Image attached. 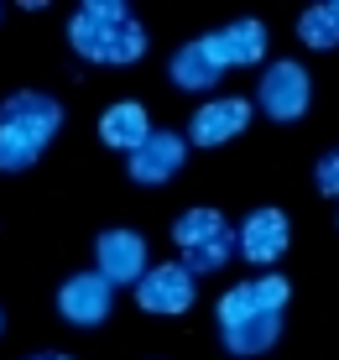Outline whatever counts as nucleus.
Here are the masks:
<instances>
[{"instance_id": "f257e3e1", "label": "nucleus", "mask_w": 339, "mask_h": 360, "mask_svg": "<svg viewBox=\"0 0 339 360\" xmlns=\"http://www.w3.org/2000/svg\"><path fill=\"white\" fill-rule=\"evenodd\" d=\"M293 288L287 277L267 271V277H250L241 288H230L219 297V340L230 355H267L282 334V308Z\"/></svg>"}, {"instance_id": "f03ea898", "label": "nucleus", "mask_w": 339, "mask_h": 360, "mask_svg": "<svg viewBox=\"0 0 339 360\" xmlns=\"http://www.w3.org/2000/svg\"><path fill=\"white\" fill-rule=\"evenodd\" d=\"M68 42L79 58L105 68L136 63L146 53V27L120 6V0H84L79 11L68 16Z\"/></svg>"}, {"instance_id": "7ed1b4c3", "label": "nucleus", "mask_w": 339, "mask_h": 360, "mask_svg": "<svg viewBox=\"0 0 339 360\" xmlns=\"http://www.w3.org/2000/svg\"><path fill=\"white\" fill-rule=\"evenodd\" d=\"M63 126V105L42 89H16L0 105V172H21L42 157Z\"/></svg>"}, {"instance_id": "20e7f679", "label": "nucleus", "mask_w": 339, "mask_h": 360, "mask_svg": "<svg viewBox=\"0 0 339 360\" xmlns=\"http://www.w3.org/2000/svg\"><path fill=\"white\" fill-rule=\"evenodd\" d=\"M172 245H178V262L193 277H204V271H219L230 256H241V230L219 209H188L172 225Z\"/></svg>"}, {"instance_id": "39448f33", "label": "nucleus", "mask_w": 339, "mask_h": 360, "mask_svg": "<svg viewBox=\"0 0 339 360\" xmlns=\"http://www.w3.org/2000/svg\"><path fill=\"white\" fill-rule=\"evenodd\" d=\"M308 99H313V84H308V68L293 63V58H282V63H271L261 73V89H256V105L261 115L271 120H303L308 115Z\"/></svg>"}, {"instance_id": "423d86ee", "label": "nucleus", "mask_w": 339, "mask_h": 360, "mask_svg": "<svg viewBox=\"0 0 339 360\" xmlns=\"http://www.w3.org/2000/svg\"><path fill=\"white\" fill-rule=\"evenodd\" d=\"M193 271L183 262H162V266H146V277L136 282V303L146 308V314H188L193 308Z\"/></svg>"}, {"instance_id": "0eeeda50", "label": "nucleus", "mask_w": 339, "mask_h": 360, "mask_svg": "<svg viewBox=\"0 0 339 360\" xmlns=\"http://www.w3.org/2000/svg\"><path fill=\"white\" fill-rule=\"evenodd\" d=\"M110 303H115V282H105L99 271H79V277L63 282L58 292V314L79 329H94L110 319Z\"/></svg>"}, {"instance_id": "6e6552de", "label": "nucleus", "mask_w": 339, "mask_h": 360, "mask_svg": "<svg viewBox=\"0 0 339 360\" xmlns=\"http://www.w3.org/2000/svg\"><path fill=\"white\" fill-rule=\"evenodd\" d=\"M245 126H250V99L219 94V99H209V105H198V115L188 120V146H224Z\"/></svg>"}, {"instance_id": "1a4fd4ad", "label": "nucleus", "mask_w": 339, "mask_h": 360, "mask_svg": "<svg viewBox=\"0 0 339 360\" xmlns=\"http://www.w3.org/2000/svg\"><path fill=\"white\" fill-rule=\"evenodd\" d=\"M198 42H204V53L215 58L224 73L230 68H250V63L267 58V27H261V21H230V27L198 37Z\"/></svg>"}, {"instance_id": "9d476101", "label": "nucleus", "mask_w": 339, "mask_h": 360, "mask_svg": "<svg viewBox=\"0 0 339 360\" xmlns=\"http://www.w3.org/2000/svg\"><path fill=\"white\" fill-rule=\"evenodd\" d=\"M94 256H99V277L125 288V282H141L146 277V240L136 230H105L94 240Z\"/></svg>"}, {"instance_id": "9b49d317", "label": "nucleus", "mask_w": 339, "mask_h": 360, "mask_svg": "<svg viewBox=\"0 0 339 360\" xmlns=\"http://www.w3.org/2000/svg\"><path fill=\"white\" fill-rule=\"evenodd\" d=\"M183 157H188V136H172V131H152L131 157H125V172L136 183H167L183 172Z\"/></svg>"}, {"instance_id": "f8f14e48", "label": "nucleus", "mask_w": 339, "mask_h": 360, "mask_svg": "<svg viewBox=\"0 0 339 360\" xmlns=\"http://www.w3.org/2000/svg\"><path fill=\"white\" fill-rule=\"evenodd\" d=\"M287 251V214L282 209H250L241 225V256L250 266H277Z\"/></svg>"}, {"instance_id": "ddd939ff", "label": "nucleus", "mask_w": 339, "mask_h": 360, "mask_svg": "<svg viewBox=\"0 0 339 360\" xmlns=\"http://www.w3.org/2000/svg\"><path fill=\"white\" fill-rule=\"evenodd\" d=\"M146 136H152V120H146V110L136 105V99H120V105H110L105 115H99V141L125 152V157H131Z\"/></svg>"}, {"instance_id": "4468645a", "label": "nucleus", "mask_w": 339, "mask_h": 360, "mask_svg": "<svg viewBox=\"0 0 339 360\" xmlns=\"http://www.w3.org/2000/svg\"><path fill=\"white\" fill-rule=\"evenodd\" d=\"M167 79L178 84V89H188V94H209V89H215V84L224 79V68L204 53V42H188L183 53H172Z\"/></svg>"}, {"instance_id": "2eb2a0df", "label": "nucleus", "mask_w": 339, "mask_h": 360, "mask_svg": "<svg viewBox=\"0 0 339 360\" xmlns=\"http://www.w3.org/2000/svg\"><path fill=\"white\" fill-rule=\"evenodd\" d=\"M298 37H303L308 47H339V0H324V6H313L298 16Z\"/></svg>"}, {"instance_id": "dca6fc26", "label": "nucleus", "mask_w": 339, "mask_h": 360, "mask_svg": "<svg viewBox=\"0 0 339 360\" xmlns=\"http://www.w3.org/2000/svg\"><path fill=\"white\" fill-rule=\"evenodd\" d=\"M313 183H319V193L339 198V152H329V157L319 162V172H313Z\"/></svg>"}, {"instance_id": "f3484780", "label": "nucleus", "mask_w": 339, "mask_h": 360, "mask_svg": "<svg viewBox=\"0 0 339 360\" xmlns=\"http://www.w3.org/2000/svg\"><path fill=\"white\" fill-rule=\"evenodd\" d=\"M27 360H68V355H58V350H42V355H27Z\"/></svg>"}]
</instances>
